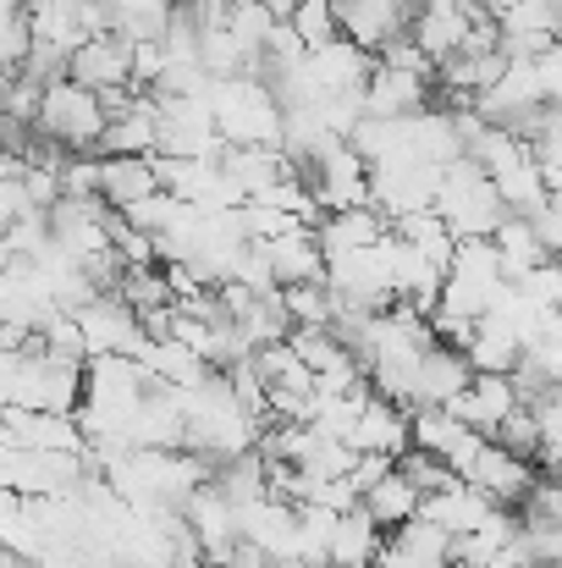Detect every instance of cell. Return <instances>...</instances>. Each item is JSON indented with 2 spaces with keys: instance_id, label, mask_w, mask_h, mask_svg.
<instances>
[{
  "instance_id": "1",
  "label": "cell",
  "mask_w": 562,
  "mask_h": 568,
  "mask_svg": "<svg viewBox=\"0 0 562 568\" xmlns=\"http://www.w3.org/2000/svg\"><path fill=\"white\" fill-rule=\"evenodd\" d=\"M33 128H39L44 139H55L61 150L78 155V150H94V139H100V128H105V111H100L94 89H83V83H72V78H55V83L39 89Z\"/></svg>"
},
{
  "instance_id": "2",
  "label": "cell",
  "mask_w": 562,
  "mask_h": 568,
  "mask_svg": "<svg viewBox=\"0 0 562 568\" xmlns=\"http://www.w3.org/2000/svg\"><path fill=\"white\" fill-rule=\"evenodd\" d=\"M541 469L530 464V458H513V453H502L497 442H486L480 453H474V464H469V486L474 491H486L497 508H519V497L530 491V480H535Z\"/></svg>"
},
{
  "instance_id": "3",
  "label": "cell",
  "mask_w": 562,
  "mask_h": 568,
  "mask_svg": "<svg viewBox=\"0 0 562 568\" xmlns=\"http://www.w3.org/2000/svg\"><path fill=\"white\" fill-rule=\"evenodd\" d=\"M161 189V172H155V155H100L94 161V193L105 204H133L144 193Z\"/></svg>"
},
{
  "instance_id": "4",
  "label": "cell",
  "mask_w": 562,
  "mask_h": 568,
  "mask_svg": "<svg viewBox=\"0 0 562 568\" xmlns=\"http://www.w3.org/2000/svg\"><path fill=\"white\" fill-rule=\"evenodd\" d=\"M354 447L359 453H402L408 447V408L402 403H386V397H365L359 419H354Z\"/></svg>"
},
{
  "instance_id": "5",
  "label": "cell",
  "mask_w": 562,
  "mask_h": 568,
  "mask_svg": "<svg viewBox=\"0 0 562 568\" xmlns=\"http://www.w3.org/2000/svg\"><path fill=\"white\" fill-rule=\"evenodd\" d=\"M469 376H474V371H469V359H463L458 348L430 343V348H419V359H413V403H447Z\"/></svg>"
},
{
  "instance_id": "6",
  "label": "cell",
  "mask_w": 562,
  "mask_h": 568,
  "mask_svg": "<svg viewBox=\"0 0 562 568\" xmlns=\"http://www.w3.org/2000/svg\"><path fill=\"white\" fill-rule=\"evenodd\" d=\"M380 525H375L370 514L354 503V508H343L337 514V525H331V541H326V564H343V568H370L375 547H380Z\"/></svg>"
},
{
  "instance_id": "7",
  "label": "cell",
  "mask_w": 562,
  "mask_h": 568,
  "mask_svg": "<svg viewBox=\"0 0 562 568\" xmlns=\"http://www.w3.org/2000/svg\"><path fill=\"white\" fill-rule=\"evenodd\" d=\"M359 508L370 514L380 530H397L402 519H413V514H419V491H413V486H408V480H402L397 469H386V475L375 480L370 491L359 497Z\"/></svg>"
},
{
  "instance_id": "8",
  "label": "cell",
  "mask_w": 562,
  "mask_h": 568,
  "mask_svg": "<svg viewBox=\"0 0 562 568\" xmlns=\"http://www.w3.org/2000/svg\"><path fill=\"white\" fill-rule=\"evenodd\" d=\"M391 469L425 497V491H441V486H458V475L436 458V453H425V447H402L397 458H391Z\"/></svg>"
},
{
  "instance_id": "9",
  "label": "cell",
  "mask_w": 562,
  "mask_h": 568,
  "mask_svg": "<svg viewBox=\"0 0 562 568\" xmlns=\"http://www.w3.org/2000/svg\"><path fill=\"white\" fill-rule=\"evenodd\" d=\"M287 28H293V39L304 50H320V44L337 39V11L326 0H293V22Z\"/></svg>"
},
{
  "instance_id": "10",
  "label": "cell",
  "mask_w": 562,
  "mask_h": 568,
  "mask_svg": "<svg viewBox=\"0 0 562 568\" xmlns=\"http://www.w3.org/2000/svg\"><path fill=\"white\" fill-rule=\"evenodd\" d=\"M486 442H497L502 453H513V458H535V414L524 408V403H513L497 425H491V436Z\"/></svg>"
},
{
  "instance_id": "11",
  "label": "cell",
  "mask_w": 562,
  "mask_h": 568,
  "mask_svg": "<svg viewBox=\"0 0 562 568\" xmlns=\"http://www.w3.org/2000/svg\"><path fill=\"white\" fill-rule=\"evenodd\" d=\"M391 469V453H354V469H348V480H354V491L365 497L375 480Z\"/></svg>"
}]
</instances>
